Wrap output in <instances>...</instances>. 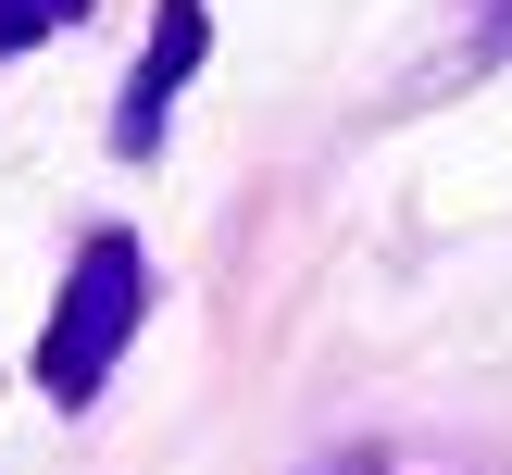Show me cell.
Wrapping results in <instances>:
<instances>
[{"label": "cell", "instance_id": "obj_1", "mask_svg": "<svg viewBox=\"0 0 512 475\" xmlns=\"http://www.w3.org/2000/svg\"><path fill=\"white\" fill-rule=\"evenodd\" d=\"M138 313H150L138 238H88V250H75V275H63V313H50V338H38V388L63 400V413H88L100 375H113L125 338H138Z\"/></svg>", "mask_w": 512, "mask_h": 475}, {"label": "cell", "instance_id": "obj_2", "mask_svg": "<svg viewBox=\"0 0 512 475\" xmlns=\"http://www.w3.org/2000/svg\"><path fill=\"white\" fill-rule=\"evenodd\" d=\"M200 50H213V13H200V0H163V13H150V50H138V88H125V113H113L125 150L163 138V113H175V88L200 75Z\"/></svg>", "mask_w": 512, "mask_h": 475}, {"label": "cell", "instance_id": "obj_3", "mask_svg": "<svg viewBox=\"0 0 512 475\" xmlns=\"http://www.w3.org/2000/svg\"><path fill=\"white\" fill-rule=\"evenodd\" d=\"M75 13H88V0H0V50H38V38H63Z\"/></svg>", "mask_w": 512, "mask_h": 475}, {"label": "cell", "instance_id": "obj_4", "mask_svg": "<svg viewBox=\"0 0 512 475\" xmlns=\"http://www.w3.org/2000/svg\"><path fill=\"white\" fill-rule=\"evenodd\" d=\"M338 475H375V463H338Z\"/></svg>", "mask_w": 512, "mask_h": 475}]
</instances>
